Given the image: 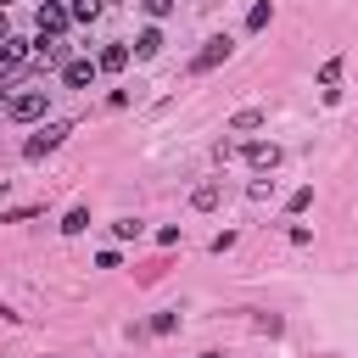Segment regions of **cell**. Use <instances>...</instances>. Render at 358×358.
Instances as JSON below:
<instances>
[{"instance_id":"1","label":"cell","mask_w":358,"mask_h":358,"mask_svg":"<svg viewBox=\"0 0 358 358\" xmlns=\"http://www.w3.org/2000/svg\"><path fill=\"white\" fill-rule=\"evenodd\" d=\"M45 106H50V90H22V95H6V117H22V123L45 117Z\"/></svg>"},{"instance_id":"2","label":"cell","mask_w":358,"mask_h":358,"mask_svg":"<svg viewBox=\"0 0 358 358\" xmlns=\"http://www.w3.org/2000/svg\"><path fill=\"white\" fill-rule=\"evenodd\" d=\"M229 50H235V45H229L224 34H218V39H207V45L196 50V62H190V73H213V67H218V62H224Z\"/></svg>"},{"instance_id":"3","label":"cell","mask_w":358,"mask_h":358,"mask_svg":"<svg viewBox=\"0 0 358 358\" xmlns=\"http://www.w3.org/2000/svg\"><path fill=\"white\" fill-rule=\"evenodd\" d=\"M67 134H73L67 123H45V129H39V134H34V140H28L22 151H28V157H45V151H56V145H62Z\"/></svg>"},{"instance_id":"4","label":"cell","mask_w":358,"mask_h":358,"mask_svg":"<svg viewBox=\"0 0 358 358\" xmlns=\"http://www.w3.org/2000/svg\"><path fill=\"white\" fill-rule=\"evenodd\" d=\"M95 73H101V67H95L90 56H67V62H62V78H67L73 90H84V84H95Z\"/></svg>"},{"instance_id":"5","label":"cell","mask_w":358,"mask_h":358,"mask_svg":"<svg viewBox=\"0 0 358 358\" xmlns=\"http://www.w3.org/2000/svg\"><path fill=\"white\" fill-rule=\"evenodd\" d=\"M73 17H67V6H56V0H45L39 6V34H62Z\"/></svg>"},{"instance_id":"6","label":"cell","mask_w":358,"mask_h":358,"mask_svg":"<svg viewBox=\"0 0 358 358\" xmlns=\"http://www.w3.org/2000/svg\"><path fill=\"white\" fill-rule=\"evenodd\" d=\"M241 157H246L252 168H274V162H280V145H274V140H257V145H246Z\"/></svg>"},{"instance_id":"7","label":"cell","mask_w":358,"mask_h":358,"mask_svg":"<svg viewBox=\"0 0 358 358\" xmlns=\"http://www.w3.org/2000/svg\"><path fill=\"white\" fill-rule=\"evenodd\" d=\"M95 67H106V73H117V67H129V45H117V39H112V45H106V50L95 56Z\"/></svg>"},{"instance_id":"8","label":"cell","mask_w":358,"mask_h":358,"mask_svg":"<svg viewBox=\"0 0 358 358\" xmlns=\"http://www.w3.org/2000/svg\"><path fill=\"white\" fill-rule=\"evenodd\" d=\"M263 123H268V112L246 106V112H235V117H229V134H246V129H263Z\"/></svg>"},{"instance_id":"9","label":"cell","mask_w":358,"mask_h":358,"mask_svg":"<svg viewBox=\"0 0 358 358\" xmlns=\"http://www.w3.org/2000/svg\"><path fill=\"white\" fill-rule=\"evenodd\" d=\"M190 201H196L201 213H207V207H218V201H224V179H207V185H196V196H190Z\"/></svg>"},{"instance_id":"10","label":"cell","mask_w":358,"mask_h":358,"mask_svg":"<svg viewBox=\"0 0 358 358\" xmlns=\"http://www.w3.org/2000/svg\"><path fill=\"white\" fill-rule=\"evenodd\" d=\"M22 56H28V39H17V34H6V39H0V67H17Z\"/></svg>"},{"instance_id":"11","label":"cell","mask_w":358,"mask_h":358,"mask_svg":"<svg viewBox=\"0 0 358 358\" xmlns=\"http://www.w3.org/2000/svg\"><path fill=\"white\" fill-rule=\"evenodd\" d=\"M157 50H162V28H145V34L134 39V56H140V62H151Z\"/></svg>"},{"instance_id":"12","label":"cell","mask_w":358,"mask_h":358,"mask_svg":"<svg viewBox=\"0 0 358 358\" xmlns=\"http://www.w3.org/2000/svg\"><path fill=\"white\" fill-rule=\"evenodd\" d=\"M101 6H106V0H73V6H67V17L90 22V17H101Z\"/></svg>"},{"instance_id":"13","label":"cell","mask_w":358,"mask_h":358,"mask_svg":"<svg viewBox=\"0 0 358 358\" xmlns=\"http://www.w3.org/2000/svg\"><path fill=\"white\" fill-rule=\"evenodd\" d=\"M62 229H67V235H84V229H90V213H84V207H73V213L62 218Z\"/></svg>"},{"instance_id":"14","label":"cell","mask_w":358,"mask_h":358,"mask_svg":"<svg viewBox=\"0 0 358 358\" xmlns=\"http://www.w3.org/2000/svg\"><path fill=\"white\" fill-rule=\"evenodd\" d=\"M112 235H117V241H134V235H140V218H117Z\"/></svg>"},{"instance_id":"15","label":"cell","mask_w":358,"mask_h":358,"mask_svg":"<svg viewBox=\"0 0 358 358\" xmlns=\"http://www.w3.org/2000/svg\"><path fill=\"white\" fill-rule=\"evenodd\" d=\"M263 22H268V0H257V6L246 11V28H263Z\"/></svg>"},{"instance_id":"16","label":"cell","mask_w":358,"mask_h":358,"mask_svg":"<svg viewBox=\"0 0 358 358\" xmlns=\"http://www.w3.org/2000/svg\"><path fill=\"white\" fill-rule=\"evenodd\" d=\"M145 11H151V17H168V11H173V0H145Z\"/></svg>"},{"instance_id":"17","label":"cell","mask_w":358,"mask_h":358,"mask_svg":"<svg viewBox=\"0 0 358 358\" xmlns=\"http://www.w3.org/2000/svg\"><path fill=\"white\" fill-rule=\"evenodd\" d=\"M0 112H6V90H0Z\"/></svg>"},{"instance_id":"18","label":"cell","mask_w":358,"mask_h":358,"mask_svg":"<svg viewBox=\"0 0 358 358\" xmlns=\"http://www.w3.org/2000/svg\"><path fill=\"white\" fill-rule=\"evenodd\" d=\"M196 358H218V352H196Z\"/></svg>"},{"instance_id":"19","label":"cell","mask_w":358,"mask_h":358,"mask_svg":"<svg viewBox=\"0 0 358 358\" xmlns=\"http://www.w3.org/2000/svg\"><path fill=\"white\" fill-rule=\"evenodd\" d=\"M0 39H6V17H0Z\"/></svg>"},{"instance_id":"20","label":"cell","mask_w":358,"mask_h":358,"mask_svg":"<svg viewBox=\"0 0 358 358\" xmlns=\"http://www.w3.org/2000/svg\"><path fill=\"white\" fill-rule=\"evenodd\" d=\"M0 6H11V0H0Z\"/></svg>"}]
</instances>
